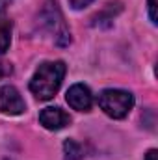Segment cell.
<instances>
[{"mask_svg": "<svg viewBox=\"0 0 158 160\" xmlns=\"http://www.w3.org/2000/svg\"><path fill=\"white\" fill-rule=\"evenodd\" d=\"M65 63L63 62H47V63H41L37 67V71L34 73V77L30 80V91L39 99V101H48L52 99L62 82L65 77Z\"/></svg>", "mask_w": 158, "mask_h": 160, "instance_id": "cell-1", "label": "cell"}, {"mask_svg": "<svg viewBox=\"0 0 158 160\" xmlns=\"http://www.w3.org/2000/svg\"><path fill=\"white\" fill-rule=\"evenodd\" d=\"M97 101L101 110L114 119H123L134 106V95L125 89H102Z\"/></svg>", "mask_w": 158, "mask_h": 160, "instance_id": "cell-2", "label": "cell"}, {"mask_svg": "<svg viewBox=\"0 0 158 160\" xmlns=\"http://www.w3.org/2000/svg\"><path fill=\"white\" fill-rule=\"evenodd\" d=\"M43 17L47 19L45 22H47L48 30L54 34V39H56V43H58L60 47H65V45L71 43V34H69V30L65 28V22H63V19H62V13H60L56 2H48V4H47V8L43 9Z\"/></svg>", "mask_w": 158, "mask_h": 160, "instance_id": "cell-3", "label": "cell"}, {"mask_svg": "<svg viewBox=\"0 0 158 160\" xmlns=\"http://www.w3.org/2000/svg\"><path fill=\"white\" fill-rule=\"evenodd\" d=\"M26 110V104L13 86H2L0 88V112L4 116H21Z\"/></svg>", "mask_w": 158, "mask_h": 160, "instance_id": "cell-4", "label": "cell"}, {"mask_svg": "<svg viewBox=\"0 0 158 160\" xmlns=\"http://www.w3.org/2000/svg\"><path fill=\"white\" fill-rule=\"evenodd\" d=\"M69 106L73 110H78V112H89L91 110V104H93V95L89 91L87 86L84 84H75L69 88L67 95H65Z\"/></svg>", "mask_w": 158, "mask_h": 160, "instance_id": "cell-5", "label": "cell"}, {"mask_svg": "<svg viewBox=\"0 0 158 160\" xmlns=\"http://www.w3.org/2000/svg\"><path fill=\"white\" fill-rule=\"evenodd\" d=\"M39 123L47 128V130H62V128H65V127L71 123V118H69V114L63 112L62 108H58V106H48V108L41 110Z\"/></svg>", "mask_w": 158, "mask_h": 160, "instance_id": "cell-6", "label": "cell"}, {"mask_svg": "<svg viewBox=\"0 0 158 160\" xmlns=\"http://www.w3.org/2000/svg\"><path fill=\"white\" fill-rule=\"evenodd\" d=\"M63 153H65V160H82L84 158V147L75 140H67L63 143Z\"/></svg>", "mask_w": 158, "mask_h": 160, "instance_id": "cell-7", "label": "cell"}, {"mask_svg": "<svg viewBox=\"0 0 158 160\" xmlns=\"http://www.w3.org/2000/svg\"><path fill=\"white\" fill-rule=\"evenodd\" d=\"M9 43H11V24L0 22V54H4L9 48Z\"/></svg>", "mask_w": 158, "mask_h": 160, "instance_id": "cell-8", "label": "cell"}, {"mask_svg": "<svg viewBox=\"0 0 158 160\" xmlns=\"http://www.w3.org/2000/svg\"><path fill=\"white\" fill-rule=\"evenodd\" d=\"M147 4H149V19H151V22H153V24H156V22H158L156 0H147Z\"/></svg>", "mask_w": 158, "mask_h": 160, "instance_id": "cell-9", "label": "cell"}, {"mask_svg": "<svg viewBox=\"0 0 158 160\" xmlns=\"http://www.w3.org/2000/svg\"><path fill=\"white\" fill-rule=\"evenodd\" d=\"M95 0H69V4H71V8L73 9H84V8H87L89 4H93Z\"/></svg>", "mask_w": 158, "mask_h": 160, "instance_id": "cell-10", "label": "cell"}, {"mask_svg": "<svg viewBox=\"0 0 158 160\" xmlns=\"http://www.w3.org/2000/svg\"><path fill=\"white\" fill-rule=\"evenodd\" d=\"M11 65L9 63H0V78H4V77H7V75H11Z\"/></svg>", "mask_w": 158, "mask_h": 160, "instance_id": "cell-11", "label": "cell"}, {"mask_svg": "<svg viewBox=\"0 0 158 160\" xmlns=\"http://www.w3.org/2000/svg\"><path fill=\"white\" fill-rule=\"evenodd\" d=\"M145 160H158V153L156 149H151L147 155H145Z\"/></svg>", "mask_w": 158, "mask_h": 160, "instance_id": "cell-12", "label": "cell"}]
</instances>
